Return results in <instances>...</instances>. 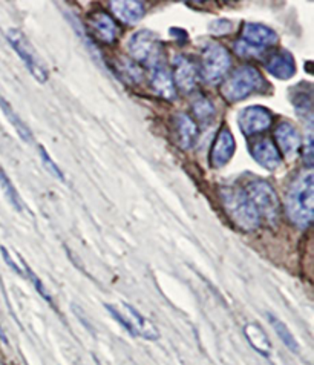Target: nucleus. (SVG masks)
I'll return each mask as SVG.
<instances>
[{"instance_id": "nucleus-1", "label": "nucleus", "mask_w": 314, "mask_h": 365, "mask_svg": "<svg viewBox=\"0 0 314 365\" xmlns=\"http://www.w3.org/2000/svg\"><path fill=\"white\" fill-rule=\"evenodd\" d=\"M285 214L298 229H307L314 217V174L303 169L294 177L285 192Z\"/></svg>"}, {"instance_id": "nucleus-2", "label": "nucleus", "mask_w": 314, "mask_h": 365, "mask_svg": "<svg viewBox=\"0 0 314 365\" xmlns=\"http://www.w3.org/2000/svg\"><path fill=\"white\" fill-rule=\"evenodd\" d=\"M218 195H220L224 212L237 229L244 230V232H254L256 229H259V214L256 212V209L250 198L247 197L245 190L240 187L224 186L220 187Z\"/></svg>"}, {"instance_id": "nucleus-3", "label": "nucleus", "mask_w": 314, "mask_h": 365, "mask_svg": "<svg viewBox=\"0 0 314 365\" xmlns=\"http://www.w3.org/2000/svg\"><path fill=\"white\" fill-rule=\"evenodd\" d=\"M267 89V82L254 66L245 65L235 70L221 85V95L228 103H237L250 95L264 94Z\"/></svg>"}, {"instance_id": "nucleus-4", "label": "nucleus", "mask_w": 314, "mask_h": 365, "mask_svg": "<svg viewBox=\"0 0 314 365\" xmlns=\"http://www.w3.org/2000/svg\"><path fill=\"white\" fill-rule=\"evenodd\" d=\"M245 194L250 198L256 212L259 214L262 221L267 219L270 224L276 223L279 219L281 214V205L278 194H276L274 187L265 180H253L245 187Z\"/></svg>"}, {"instance_id": "nucleus-5", "label": "nucleus", "mask_w": 314, "mask_h": 365, "mask_svg": "<svg viewBox=\"0 0 314 365\" xmlns=\"http://www.w3.org/2000/svg\"><path fill=\"white\" fill-rule=\"evenodd\" d=\"M6 38L8 42L11 43L13 50L17 53V55L23 60L28 71H30V74L34 77V79L40 85L46 83L47 79H50V72H47L45 62L40 59L39 53L35 51V48L30 42V38L23 34L22 30H18V28H11V30H8Z\"/></svg>"}, {"instance_id": "nucleus-6", "label": "nucleus", "mask_w": 314, "mask_h": 365, "mask_svg": "<svg viewBox=\"0 0 314 365\" xmlns=\"http://www.w3.org/2000/svg\"><path fill=\"white\" fill-rule=\"evenodd\" d=\"M128 50L132 59L147 66L161 65V43L155 33L149 30H141L132 34L128 42Z\"/></svg>"}, {"instance_id": "nucleus-7", "label": "nucleus", "mask_w": 314, "mask_h": 365, "mask_svg": "<svg viewBox=\"0 0 314 365\" xmlns=\"http://www.w3.org/2000/svg\"><path fill=\"white\" fill-rule=\"evenodd\" d=\"M230 66V54L223 45L208 42L203 48V77L207 83L221 82Z\"/></svg>"}, {"instance_id": "nucleus-8", "label": "nucleus", "mask_w": 314, "mask_h": 365, "mask_svg": "<svg viewBox=\"0 0 314 365\" xmlns=\"http://www.w3.org/2000/svg\"><path fill=\"white\" fill-rule=\"evenodd\" d=\"M271 112L267 108L259 107V104L247 107L237 115V126H240V129L247 137H253L265 132L271 126Z\"/></svg>"}, {"instance_id": "nucleus-9", "label": "nucleus", "mask_w": 314, "mask_h": 365, "mask_svg": "<svg viewBox=\"0 0 314 365\" xmlns=\"http://www.w3.org/2000/svg\"><path fill=\"white\" fill-rule=\"evenodd\" d=\"M276 143L282 152V156L288 160H293L298 156L303 145V138L299 129L290 121H281L274 129Z\"/></svg>"}, {"instance_id": "nucleus-10", "label": "nucleus", "mask_w": 314, "mask_h": 365, "mask_svg": "<svg viewBox=\"0 0 314 365\" xmlns=\"http://www.w3.org/2000/svg\"><path fill=\"white\" fill-rule=\"evenodd\" d=\"M235 151L236 141L233 134L227 126H223L221 131L218 132L211 149V157H208V160H211V166L213 169L224 168L227 163L233 158Z\"/></svg>"}, {"instance_id": "nucleus-11", "label": "nucleus", "mask_w": 314, "mask_h": 365, "mask_svg": "<svg viewBox=\"0 0 314 365\" xmlns=\"http://www.w3.org/2000/svg\"><path fill=\"white\" fill-rule=\"evenodd\" d=\"M241 40L252 45L253 48H256V50L265 51L267 48L278 45L279 36H278V33H274L271 28L265 26L262 23L245 22L242 26Z\"/></svg>"}, {"instance_id": "nucleus-12", "label": "nucleus", "mask_w": 314, "mask_h": 365, "mask_svg": "<svg viewBox=\"0 0 314 365\" xmlns=\"http://www.w3.org/2000/svg\"><path fill=\"white\" fill-rule=\"evenodd\" d=\"M174 83L181 91L192 92L198 86L199 70L198 65L186 55H176L174 59Z\"/></svg>"}, {"instance_id": "nucleus-13", "label": "nucleus", "mask_w": 314, "mask_h": 365, "mask_svg": "<svg viewBox=\"0 0 314 365\" xmlns=\"http://www.w3.org/2000/svg\"><path fill=\"white\" fill-rule=\"evenodd\" d=\"M252 157L259 166L267 170H276L282 165L281 152L278 146L270 138H259L253 143L252 146Z\"/></svg>"}, {"instance_id": "nucleus-14", "label": "nucleus", "mask_w": 314, "mask_h": 365, "mask_svg": "<svg viewBox=\"0 0 314 365\" xmlns=\"http://www.w3.org/2000/svg\"><path fill=\"white\" fill-rule=\"evenodd\" d=\"M265 70L274 79L290 80L296 74V62H294L291 53L287 50H281L269 57V60L265 62Z\"/></svg>"}, {"instance_id": "nucleus-15", "label": "nucleus", "mask_w": 314, "mask_h": 365, "mask_svg": "<svg viewBox=\"0 0 314 365\" xmlns=\"http://www.w3.org/2000/svg\"><path fill=\"white\" fill-rule=\"evenodd\" d=\"M111 11L125 25H137L146 14V5L140 0H112Z\"/></svg>"}, {"instance_id": "nucleus-16", "label": "nucleus", "mask_w": 314, "mask_h": 365, "mask_svg": "<svg viewBox=\"0 0 314 365\" xmlns=\"http://www.w3.org/2000/svg\"><path fill=\"white\" fill-rule=\"evenodd\" d=\"M174 131L176 136V145L183 149L189 151L194 148L198 138V126L194 119L187 114H176L174 117Z\"/></svg>"}, {"instance_id": "nucleus-17", "label": "nucleus", "mask_w": 314, "mask_h": 365, "mask_svg": "<svg viewBox=\"0 0 314 365\" xmlns=\"http://www.w3.org/2000/svg\"><path fill=\"white\" fill-rule=\"evenodd\" d=\"M89 25L92 28V33L95 34V37L99 38L100 42L103 43H113L117 40L118 37V26L117 23L113 22V18L103 13V11H95L89 16Z\"/></svg>"}, {"instance_id": "nucleus-18", "label": "nucleus", "mask_w": 314, "mask_h": 365, "mask_svg": "<svg viewBox=\"0 0 314 365\" xmlns=\"http://www.w3.org/2000/svg\"><path fill=\"white\" fill-rule=\"evenodd\" d=\"M152 88L164 100H174L176 97L175 83L172 75L164 68L163 65H158L155 68H152V77H150Z\"/></svg>"}, {"instance_id": "nucleus-19", "label": "nucleus", "mask_w": 314, "mask_h": 365, "mask_svg": "<svg viewBox=\"0 0 314 365\" xmlns=\"http://www.w3.org/2000/svg\"><path fill=\"white\" fill-rule=\"evenodd\" d=\"M123 309L126 310V316L129 318V322L132 324V327H134L137 334H141L142 338L147 339V341H157L159 338V332L155 327L154 324H152L147 318H145L135 307H132L126 303H123Z\"/></svg>"}, {"instance_id": "nucleus-20", "label": "nucleus", "mask_w": 314, "mask_h": 365, "mask_svg": "<svg viewBox=\"0 0 314 365\" xmlns=\"http://www.w3.org/2000/svg\"><path fill=\"white\" fill-rule=\"evenodd\" d=\"M244 334L247 341H249V344L252 345V347L258 352L259 354H262V356H270L271 353V342L269 339L267 333L264 332V329L261 327L259 324L256 322H249L245 324L244 327Z\"/></svg>"}, {"instance_id": "nucleus-21", "label": "nucleus", "mask_w": 314, "mask_h": 365, "mask_svg": "<svg viewBox=\"0 0 314 365\" xmlns=\"http://www.w3.org/2000/svg\"><path fill=\"white\" fill-rule=\"evenodd\" d=\"M291 102L294 104V109L301 115L302 119L311 121L313 119V102H311V86H308L307 91H303V85L296 86L291 91Z\"/></svg>"}, {"instance_id": "nucleus-22", "label": "nucleus", "mask_w": 314, "mask_h": 365, "mask_svg": "<svg viewBox=\"0 0 314 365\" xmlns=\"http://www.w3.org/2000/svg\"><path fill=\"white\" fill-rule=\"evenodd\" d=\"M0 109H2V112L5 114V117L8 119V121L13 124L14 129L18 134V137H21L25 143H31L34 140L33 132H31L30 128H28V124L21 119V115H18L13 109L11 104H9L4 97H0Z\"/></svg>"}, {"instance_id": "nucleus-23", "label": "nucleus", "mask_w": 314, "mask_h": 365, "mask_svg": "<svg viewBox=\"0 0 314 365\" xmlns=\"http://www.w3.org/2000/svg\"><path fill=\"white\" fill-rule=\"evenodd\" d=\"M269 321L271 324L273 330L276 332V334H278V338L284 342V345L287 349H290L293 353H298L299 352V344L296 341V338H294L293 333L290 332V329L285 325L279 318H276L274 315L269 313Z\"/></svg>"}, {"instance_id": "nucleus-24", "label": "nucleus", "mask_w": 314, "mask_h": 365, "mask_svg": "<svg viewBox=\"0 0 314 365\" xmlns=\"http://www.w3.org/2000/svg\"><path fill=\"white\" fill-rule=\"evenodd\" d=\"M0 189H2L5 198L9 201V205H11L17 210V212H22L23 210L22 198L18 197V192L16 190L11 180H9L6 172L2 168H0Z\"/></svg>"}, {"instance_id": "nucleus-25", "label": "nucleus", "mask_w": 314, "mask_h": 365, "mask_svg": "<svg viewBox=\"0 0 314 365\" xmlns=\"http://www.w3.org/2000/svg\"><path fill=\"white\" fill-rule=\"evenodd\" d=\"M192 109H194V114H195V117L198 119V120H211V117L212 115L215 114V108H213V103L208 100V99H206V97H198L195 102H194V104H192Z\"/></svg>"}, {"instance_id": "nucleus-26", "label": "nucleus", "mask_w": 314, "mask_h": 365, "mask_svg": "<svg viewBox=\"0 0 314 365\" xmlns=\"http://www.w3.org/2000/svg\"><path fill=\"white\" fill-rule=\"evenodd\" d=\"M39 152H40V158H42V163H43L45 169L50 172L52 177H55L57 180L65 181V174L62 172V169L57 166V163L51 158V156H50V153H47V151L43 146H39Z\"/></svg>"}, {"instance_id": "nucleus-27", "label": "nucleus", "mask_w": 314, "mask_h": 365, "mask_svg": "<svg viewBox=\"0 0 314 365\" xmlns=\"http://www.w3.org/2000/svg\"><path fill=\"white\" fill-rule=\"evenodd\" d=\"M233 50L237 55L244 57V59H259L264 53V51L256 50V48H253L252 45L245 43L244 40H241V38L233 43Z\"/></svg>"}, {"instance_id": "nucleus-28", "label": "nucleus", "mask_w": 314, "mask_h": 365, "mask_svg": "<svg viewBox=\"0 0 314 365\" xmlns=\"http://www.w3.org/2000/svg\"><path fill=\"white\" fill-rule=\"evenodd\" d=\"M104 307H106V310H109V313L112 315V318L116 320L123 329H125L129 334H132V336H137V333H135V330H134V327H132V324L129 322V320L126 318L125 315H123L117 307H113V305H111V304H104Z\"/></svg>"}, {"instance_id": "nucleus-29", "label": "nucleus", "mask_w": 314, "mask_h": 365, "mask_svg": "<svg viewBox=\"0 0 314 365\" xmlns=\"http://www.w3.org/2000/svg\"><path fill=\"white\" fill-rule=\"evenodd\" d=\"M0 252H2V256H4V259H5V263L13 268V271L17 273V275H21V276H30V272H31V268H30V266H28L25 261H22V267L21 266H17V263L14 261V259L11 258V255H9V252L6 251V247H0Z\"/></svg>"}, {"instance_id": "nucleus-30", "label": "nucleus", "mask_w": 314, "mask_h": 365, "mask_svg": "<svg viewBox=\"0 0 314 365\" xmlns=\"http://www.w3.org/2000/svg\"><path fill=\"white\" fill-rule=\"evenodd\" d=\"M208 31L216 36H224L232 31V23L227 18H218V21H213L208 25Z\"/></svg>"}, {"instance_id": "nucleus-31", "label": "nucleus", "mask_w": 314, "mask_h": 365, "mask_svg": "<svg viewBox=\"0 0 314 365\" xmlns=\"http://www.w3.org/2000/svg\"><path fill=\"white\" fill-rule=\"evenodd\" d=\"M302 149H303V152H305L303 153V161H305L308 169H313L311 168L313 166V136H311V132L308 134L307 141L302 145Z\"/></svg>"}, {"instance_id": "nucleus-32", "label": "nucleus", "mask_w": 314, "mask_h": 365, "mask_svg": "<svg viewBox=\"0 0 314 365\" xmlns=\"http://www.w3.org/2000/svg\"><path fill=\"white\" fill-rule=\"evenodd\" d=\"M0 339H2L4 342H8V341H6V338H5V333H4V330H2V329H0Z\"/></svg>"}, {"instance_id": "nucleus-33", "label": "nucleus", "mask_w": 314, "mask_h": 365, "mask_svg": "<svg viewBox=\"0 0 314 365\" xmlns=\"http://www.w3.org/2000/svg\"><path fill=\"white\" fill-rule=\"evenodd\" d=\"M0 365H5V364H2V362H0Z\"/></svg>"}]
</instances>
